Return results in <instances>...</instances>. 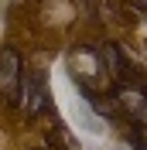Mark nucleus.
<instances>
[{
	"instance_id": "f257e3e1",
	"label": "nucleus",
	"mask_w": 147,
	"mask_h": 150,
	"mask_svg": "<svg viewBox=\"0 0 147 150\" xmlns=\"http://www.w3.org/2000/svg\"><path fill=\"white\" fill-rule=\"evenodd\" d=\"M17 103L24 106V112H28V116H38V112L48 109V82H45V72H38V68L21 72Z\"/></svg>"
},
{
	"instance_id": "f03ea898",
	"label": "nucleus",
	"mask_w": 147,
	"mask_h": 150,
	"mask_svg": "<svg viewBox=\"0 0 147 150\" xmlns=\"http://www.w3.org/2000/svg\"><path fill=\"white\" fill-rule=\"evenodd\" d=\"M21 55L14 48H0V96L7 103H17V92H21Z\"/></svg>"
}]
</instances>
